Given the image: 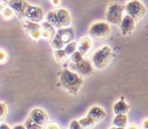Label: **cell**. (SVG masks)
<instances>
[{
	"instance_id": "6da1fadb",
	"label": "cell",
	"mask_w": 148,
	"mask_h": 129,
	"mask_svg": "<svg viewBox=\"0 0 148 129\" xmlns=\"http://www.w3.org/2000/svg\"><path fill=\"white\" fill-rule=\"evenodd\" d=\"M60 82L66 92L72 95H77L81 87L83 86L84 81L78 73L64 69L60 72Z\"/></svg>"
},
{
	"instance_id": "7a4b0ae2",
	"label": "cell",
	"mask_w": 148,
	"mask_h": 129,
	"mask_svg": "<svg viewBox=\"0 0 148 129\" xmlns=\"http://www.w3.org/2000/svg\"><path fill=\"white\" fill-rule=\"evenodd\" d=\"M115 53L112 51L110 47H103L97 51L92 57V62H93V66L98 70H103L108 66L113 58H115Z\"/></svg>"
},
{
	"instance_id": "3957f363",
	"label": "cell",
	"mask_w": 148,
	"mask_h": 129,
	"mask_svg": "<svg viewBox=\"0 0 148 129\" xmlns=\"http://www.w3.org/2000/svg\"><path fill=\"white\" fill-rule=\"evenodd\" d=\"M125 11L128 15L134 18L135 21H139L144 16L146 8L139 0H131L125 5Z\"/></svg>"
},
{
	"instance_id": "277c9868",
	"label": "cell",
	"mask_w": 148,
	"mask_h": 129,
	"mask_svg": "<svg viewBox=\"0 0 148 129\" xmlns=\"http://www.w3.org/2000/svg\"><path fill=\"white\" fill-rule=\"evenodd\" d=\"M125 10V6H122L117 3H111L108 6L106 18L112 24L120 25L123 19V11Z\"/></svg>"
},
{
	"instance_id": "5b68a950",
	"label": "cell",
	"mask_w": 148,
	"mask_h": 129,
	"mask_svg": "<svg viewBox=\"0 0 148 129\" xmlns=\"http://www.w3.org/2000/svg\"><path fill=\"white\" fill-rule=\"evenodd\" d=\"M89 33L95 39H105L111 33V27L106 22H96L91 25Z\"/></svg>"
},
{
	"instance_id": "8992f818",
	"label": "cell",
	"mask_w": 148,
	"mask_h": 129,
	"mask_svg": "<svg viewBox=\"0 0 148 129\" xmlns=\"http://www.w3.org/2000/svg\"><path fill=\"white\" fill-rule=\"evenodd\" d=\"M69 66H70L72 71H74V72L78 73L80 75H83V76H90L94 72L91 62L87 59H83L79 63H70Z\"/></svg>"
},
{
	"instance_id": "52a82bcc",
	"label": "cell",
	"mask_w": 148,
	"mask_h": 129,
	"mask_svg": "<svg viewBox=\"0 0 148 129\" xmlns=\"http://www.w3.org/2000/svg\"><path fill=\"white\" fill-rule=\"evenodd\" d=\"M8 6L13 9L15 15L17 16L19 19L25 17L26 11H27L28 7L30 4L25 0H10L7 2Z\"/></svg>"
},
{
	"instance_id": "ba28073f",
	"label": "cell",
	"mask_w": 148,
	"mask_h": 129,
	"mask_svg": "<svg viewBox=\"0 0 148 129\" xmlns=\"http://www.w3.org/2000/svg\"><path fill=\"white\" fill-rule=\"evenodd\" d=\"M29 117L35 123H37L40 126H45L49 123V114L42 109H39V108H34L30 111Z\"/></svg>"
},
{
	"instance_id": "9c48e42d",
	"label": "cell",
	"mask_w": 148,
	"mask_h": 129,
	"mask_svg": "<svg viewBox=\"0 0 148 129\" xmlns=\"http://www.w3.org/2000/svg\"><path fill=\"white\" fill-rule=\"evenodd\" d=\"M25 18L33 22H40L43 18V10L38 6L29 5L25 14Z\"/></svg>"
},
{
	"instance_id": "30bf717a",
	"label": "cell",
	"mask_w": 148,
	"mask_h": 129,
	"mask_svg": "<svg viewBox=\"0 0 148 129\" xmlns=\"http://www.w3.org/2000/svg\"><path fill=\"white\" fill-rule=\"evenodd\" d=\"M135 20L133 17H131L130 15H125L124 17H123L122 21H121L120 23V30L121 32H122V34L124 35H127L129 34V33H131L134 30L135 28Z\"/></svg>"
},
{
	"instance_id": "8fae6325",
	"label": "cell",
	"mask_w": 148,
	"mask_h": 129,
	"mask_svg": "<svg viewBox=\"0 0 148 129\" xmlns=\"http://www.w3.org/2000/svg\"><path fill=\"white\" fill-rule=\"evenodd\" d=\"M88 117L91 119H93L96 123H99V122L103 121L106 117V112L104 109H102L99 106H94L90 109L88 112Z\"/></svg>"
},
{
	"instance_id": "7c38bea8",
	"label": "cell",
	"mask_w": 148,
	"mask_h": 129,
	"mask_svg": "<svg viewBox=\"0 0 148 129\" xmlns=\"http://www.w3.org/2000/svg\"><path fill=\"white\" fill-rule=\"evenodd\" d=\"M92 47H93V43H92L91 38L88 36L82 37L78 43V51H81L84 57H87V56L90 55Z\"/></svg>"
},
{
	"instance_id": "4fadbf2b",
	"label": "cell",
	"mask_w": 148,
	"mask_h": 129,
	"mask_svg": "<svg viewBox=\"0 0 148 129\" xmlns=\"http://www.w3.org/2000/svg\"><path fill=\"white\" fill-rule=\"evenodd\" d=\"M56 34H57L58 36H60V38L64 41V45L73 41L74 36H75L74 30H73L72 27H62L57 30V33H56Z\"/></svg>"
},
{
	"instance_id": "5bb4252c",
	"label": "cell",
	"mask_w": 148,
	"mask_h": 129,
	"mask_svg": "<svg viewBox=\"0 0 148 129\" xmlns=\"http://www.w3.org/2000/svg\"><path fill=\"white\" fill-rule=\"evenodd\" d=\"M57 33V28L51 25L49 21H45L41 23V37L45 39H51Z\"/></svg>"
},
{
	"instance_id": "9a60e30c",
	"label": "cell",
	"mask_w": 148,
	"mask_h": 129,
	"mask_svg": "<svg viewBox=\"0 0 148 129\" xmlns=\"http://www.w3.org/2000/svg\"><path fill=\"white\" fill-rule=\"evenodd\" d=\"M57 13L62 27H70L71 22H72V17H71L70 12L66 9L60 8V9L57 10Z\"/></svg>"
},
{
	"instance_id": "2e32d148",
	"label": "cell",
	"mask_w": 148,
	"mask_h": 129,
	"mask_svg": "<svg viewBox=\"0 0 148 129\" xmlns=\"http://www.w3.org/2000/svg\"><path fill=\"white\" fill-rule=\"evenodd\" d=\"M129 110H130V106H129L128 103L125 102L124 97H121L120 101L115 103L113 106V111L116 115H119V114H126Z\"/></svg>"
},
{
	"instance_id": "e0dca14e",
	"label": "cell",
	"mask_w": 148,
	"mask_h": 129,
	"mask_svg": "<svg viewBox=\"0 0 148 129\" xmlns=\"http://www.w3.org/2000/svg\"><path fill=\"white\" fill-rule=\"evenodd\" d=\"M47 21H49L51 25L55 26L57 30H60L62 28V25L60 23V20L59 17H58V13H57V10H51L47 13Z\"/></svg>"
},
{
	"instance_id": "ac0fdd59",
	"label": "cell",
	"mask_w": 148,
	"mask_h": 129,
	"mask_svg": "<svg viewBox=\"0 0 148 129\" xmlns=\"http://www.w3.org/2000/svg\"><path fill=\"white\" fill-rule=\"evenodd\" d=\"M127 122H128V117L126 114H119V115H116V117L113 119V125L125 128L127 126Z\"/></svg>"
},
{
	"instance_id": "d6986e66",
	"label": "cell",
	"mask_w": 148,
	"mask_h": 129,
	"mask_svg": "<svg viewBox=\"0 0 148 129\" xmlns=\"http://www.w3.org/2000/svg\"><path fill=\"white\" fill-rule=\"evenodd\" d=\"M49 43H51V47H53V49H64V43L62 39L60 38V36H58L57 34L55 35L53 37H51L49 39Z\"/></svg>"
},
{
	"instance_id": "ffe728a7",
	"label": "cell",
	"mask_w": 148,
	"mask_h": 129,
	"mask_svg": "<svg viewBox=\"0 0 148 129\" xmlns=\"http://www.w3.org/2000/svg\"><path fill=\"white\" fill-rule=\"evenodd\" d=\"M23 28L26 32L33 30H41V24H39L38 22H33L28 19H25L23 21Z\"/></svg>"
},
{
	"instance_id": "44dd1931",
	"label": "cell",
	"mask_w": 148,
	"mask_h": 129,
	"mask_svg": "<svg viewBox=\"0 0 148 129\" xmlns=\"http://www.w3.org/2000/svg\"><path fill=\"white\" fill-rule=\"evenodd\" d=\"M79 122H80L81 126H82L84 129H91V128H93L96 124H97L93 119H91V118L88 117V116L85 117V118H82V119H80L79 120Z\"/></svg>"
},
{
	"instance_id": "7402d4cb",
	"label": "cell",
	"mask_w": 148,
	"mask_h": 129,
	"mask_svg": "<svg viewBox=\"0 0 148 129\" xmlns=\"http://www.w3.org/2000/svg\"><path fill=\"white\" fill-rule=\"evenodd\" d=\"M64 49L66 53V55H68L69 57H71L75 51H78V43H76V41H74V40L71 41V43H66V45H64Z\"/></svg>"
},
{
	"instance_id": "603a6c76",
	"label": "cell",
	"mask_w": 148,
	"mask_h": 129,
	"mask_svg": "<svg viewBox=\"0 0 148 129\" xmlns=\"http://www.w3.org/2000/svg\"><path fill=\"white\" fill-rule=\"evenodd\" d=\"M69 56L66 55V53L64 51V49H56L55 51V59L58 63H64L66 59H68Z\"/></svg>"
},
{
	"instance_id": "cb8c5ba5",
	"label": "cell",
	"mask_w": 148,
	"mask_h": 129,
	"mask_svg": "<svg viewBox=\"0 0 148 129\" xmlns=\"http://www.w3.org/2000/svg\"><path fill=\"white\" fill-rule=\"evenodd\" d=\"M2 17H3V19H5V20H10V19H12V17L14 16V11H13V9H12L11 7H5L4 8V10H3V12H2Z\"/></svg>"
},
{
	"instance_id": "d4e9b609",
	"label": "cell",
	"mask_w": 148,
	"mask_h": 129,
	"mask_svg": "<svg viewBox=\"0 0 148 129\" xmlns=\"http://www.w3.org/2000/svg\"><path fill=\"white\" fill-rule=\"evenodd\" d=\"M24 126L26 127V129H42V126L38 125L37 123H35L30 117H28V119L25 121Z\"/></svg>"
},
{
	"instance_id": "484cf974",
	"label": "cell",
	"mask_w": 148,
	"mask_h": 129,
	"mask_svg": "<svg viewBox=\"0 0 148 129\" xmlns=\"http://www.w3.org/2000/svg\"><path fill=\"white\" fill-rule=\"evenodd\" d=\"M7 105L5 103H0V122H3L7 117Z\"/></svg>"
},
{
	"instance_id": "4316f807",
	"label": "cell",
	"mask_w": 148,
	"mask_h": 129,
	"mask_svg": "<svg viewBox=\"0 0 148 129\" xmlns=\"http://www.w3.org/2000/svg\"><path fill=\"white\" fill-rule=\"evenodd\" d=\"M84 59V56L81 51H76L72 56H71V63H79Z\"/></svg>"
},
{
	"instance_id": "83f0119b",
	"label": "cell",
	"mask_w": 148,
	"mask_h": 129,
	"mask_svg": "<svg viewBox=\"0 0 148 129\" xmlns=\"http://www.w3.org/2000/svg\"><path fill=\"white\" fill-rule=\"evenodd\" d=\"M27 34L29 35V37L33 40H38L41 37V30H33L27 32Z\"/></svg>"
},
{
	"instance_id": "f1b7e54d",
	"label": "cell",
	"mask_w": 148,
	"mask_h": 129,
	"mask_svg": "<svg viewBox=\"0 0 148 129\" xmlns=\"http://www.w3.org/2000/svg\"><path fill=\"white\" fill-rule=\"evenodd\" d=\"M8 60V54L5 49H0V64H5Z\"/></svg>"
},
{
	"instance_id": "f546056e",
	"label": "cell",
	"mask_w": 148,
	"mask_h": 129,
	"mask_svg": "<svg viewBox=\"0 0 148 129\" xmlns=\"http://www.w3.org/2000/svg\"><path fill=\"white\" fill-rule=\"evenodd\" d=\"M69 129H84V128L81 126V124L79 121H77V120H73V121L70 123Z\"/></svg>"
},
{
	"instance_id": "4dcf8cb0",
	"label": "cell",
	"mask_w": 148,
	"mask_h": 129,
	"mask_svg": "<svg viewBox=\"0 0 148 129\" xmlns=\"http://www.w3.org/2000/svg\"><path fill=\"white\" fill-rule=\"evenodd\" d=\"M45 129H62V128H60V126L58 123H56V122H51V123H47V125H45Z\"/></svg>"
},
{
	"instance_id": "1f68e13d",
	"label": "cell",
	"mask_w": 148,
	"mask_h": 129,
	"mask_svg": "<svg viewBox=\"0 0 148 129\" xmlns=\"http://www.w3.org/2000/svg\"><path fill=\"white\" fill-rule=\"evenodd\" d=\"M142 128L143 129H148V118L147 119H144L142 122Z\"/></svg>"
},
{
	"instance_id": "d6a6232c",
	"label": "cell",
	"mask_w": 148,
	"mask_h": 129,
	"mask_svg": "<svg viewBox=\"0 0 148 129\" xmlns=\"http://www.w3.org/2000/svg\"><path fill=\"white\" fill-rule=\"evenodd\" d=\"M0 129H10V127L7 125V124L2 123V124H0Z\"/></svg>"
},
{
	"instance_id": "836d02e7",
	"label": "cell",
	"mask_w": 148,
	"mask_h": 129,
	"mask_svg": "<svg viewBox=\"0 0 148 129\" xmlns=\"http://www.w3.org/2000/svg\"><path fill=\"white\" fill-rule=\"evenodd\" d=\"M51 3L55 6H59L60 4V0H51Z\"/></svg>"
},
{
	"instance_id": "e575fe53",
	"label": "cell",
	"mask_w": 148,
	"mask_h": 129,
	"mask_svg": "<svg viewBox=\"0 0 148 129\" xmlns=\"http://www.w3.org/2000/svg\"><path fill=\"white\" fill-rule=\"evenodd\" d=\"M13 129H26V127L24 125H16L14 126Z\"/></svg>"
},
{
	"instance_id": "d590c367",
	"label": "cell",
	"mask_w": 148,
	"mask_h": 129,
	"mask_svg": "<svg viewBox=\"0 0 148 129\" xmlns=\"http://www.w3.org/2000/svg\"><path fill=\"white\" fill-rule=\"evenodd\" d=\"M127 129H138V127H137V125H135V124H131V125H129L128 127H127Z\"/></svg>"
},
{
	"instance_id": "8d00e7d4",
	"label": "cell",
	"mask_w": 148,
	"mask_h": 129,
	"mask_svg": "<svg viewBox=\"0 0 148 129\" xmlns=\"http://www.w3.org/2000/svg\"><path fill=\"white\" fill-rule=\"evenodd\" d=\"M4 8H5V7H4V6H3V4H2V3H0V14H1L2 12H3Z\"/></svg>"
},
{
	"instance_id": "74e56055",
	"label": "cell",
	"mask_w": 148,
	"mask_h": 129,
	"mask_svg": "<svg viewBox=\"0 0 148 129\" xmlns=\"http://www.w3.org/2000/svg\"><path fill=\"white\" fill-rule=\"evenodd\" d=\"M110 129H125V128H122V127H117V126H113V127H111Z\"/></svg>"
},
{
	"instance_id": "f35d334b",
	"label": "cell",
	"mask_w": 148,
	"mask_h": 129,
	"mask_svg": "<svg viewBox=\"0 0 148 129\" xmlns=\"http://www.w3.org/2000/svg\"><path fill=\"white\" fill-rule=\"evenodd\" d=\"M2 1H4V2H8V1H10V0H2Z\"/></svg>"
},
{
	"instance_id": "ab89813d",
	"label": "cell",
	"mask_w": 148,
	"mask_h": 129,
	"mask_svg": "<svg viewBox=\"0 0 148 129\" xmlns=\"http://www.w3.org/2000/svg\"><path fill=\"white\" fill-rule=\"evenodd\" d=\"M123 1H129V0H123Z\"/></svg>"
}]
</instances>
